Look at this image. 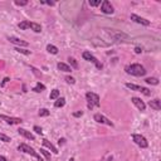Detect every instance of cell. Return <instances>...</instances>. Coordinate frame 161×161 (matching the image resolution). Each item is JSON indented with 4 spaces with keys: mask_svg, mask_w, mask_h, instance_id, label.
Masks as SVG:
<instances>
[{
    "mask_svg": "<svg viewBox=\"0 0 161 161\" xmlns=\"http://www.w3.org/2000/svg\"><path fill=\"white\" fill-rule=\"evenodd\" d=\"M126 73L127 74H131V76H135V77H142V76L146 74V69H145L144 66H141L139 63H133V64H130L125 68Z\"/></svg>",
    "mask_w": 161,
    "mask_h": 161,
    "instance_id": "obj_1",
    "label": "cell"
},
{
    "mask_svg": "<svg viewBox=\"0 0 161 161\" xmlns=\"http://www.w3.org/2000/svg\"><path fill=\"white\" fill-rule=\"evenodd\" d=\"M18 150L19 151H22V152H25V154H29L30 156H33V158H35L38 161H43V159H42V156L38 154V152L34 150L33 147H30L29 145H26V144H20L18 146Z\"/></svg>",
    "mask_w": 161,
    "mask_h": 161,
    "instance_id": "obj_2",
    "label": "cell"
},
{
    "mask_svg": "<svg viewBox=\"0 0 161 161\" xmlns=\"http://www.w3.org/2000/svg\"><path fill=\"white\" fill-rule=\"evenodd\" d=\"M86 98L88 101V108L92 110V107H99L101 106V102H99V96L93 93V92H87L86 93Z\"/></svg>",
    "mask_w": 161,
    "mask_h": 161,
    "instance_id": "obj_3",
    "label": "cell"
},
{
    "mask_svg": "<svg viewBox=\"0 0 161 161\" xmlns=\"http://www.w3.org/2000/svg\"><path fill=\"white\" fill-rule=\"evenodd\" d=\"M132 140H133V142H135L137 146H140L141 149H146L149 146L147 140L145 139L142 135H139V133H133V135H132Z\"/></svg>",
    "mask_w": 161,
    "mask_h": 161,
    "instance_id": "obj_4",
    "label": "cell"
},
{
    "mask_svg": "<svg viewBox=\"0 0 161 161\" xmlns=\"http://www.w3.org/2000/svg\"><path fill=\"white\" fill-rule=\"evenodd\" d=\"M82 57H83V59L88 60V62H92L96 67L98 68V69H101V68H102V64L98 62V59L96 58V57H94L93 54H91V52H87V51H86V52H83V53H82Z\"/></svg>",
    "mask_w": 161,
    "mask_h": 161,
    "instance_id": "obj_5",
    "label": "cell"
},
{
    "mask_svg": "<svg viewBox=\"0 0 161 161\" xmlns=\"http://www.w3.org/2000/svg\"><path fill=\"white\" fill-rule=\"evenodd\" d=\"M126 87L130 88L131 91H137V92H141V93H144L145 96H150V94H151V91L149 90V88H145V87L137 86V84H133V83H126Z\"/></svg>",
    "mask_w": 161,
    "mask_h": 161,
    "instance_id": "obj_6",
    "label": "cell"
},
{
    "mask_svg": "<svg viewBox=\"0 0 161 161\" xmlns=\"http://www.w3.org/2000/svg\"><path fill=\"white\" fill-rule=\"evenodd\" d=\"M0 120L5 121L6 124H9V125H19V124H22V122H23L22 118L10 117V116H6V115H0Z\"/></svg>",
    "mask_w": 161,
    "mask_h": 161,
    "instance_id": "obj_7",
    "label": "cell"
},
{
    "mask_svg": "<svg viewBox=\"0 0 161 161\" xmlns=\"http://www.w3.org/2000/svg\"><path fill=\"white\" fill-rule=\"evenodd\" d=\"M93 118H94V121H96V122H98V124H103V125L111 126V127L113 126V122H112V121H110L106 116H103V115H101V113H96L94 116H93Z\"/></svg>",
    "mask_w": 161,
    "mask_h": 161,
    "instance_id": "obj_8",
    "label": "cell"
},
{
    "mask_svg": "<svg viewBox=\"0 0 161 161\" xmlns=\"http://www.w3.org/2000/svg\"><path fill=\"white\" fill-rule=\"evenodd\" d=\"M101 11L102 13H105V14H113V6H112V4H111L108 0H103V1L101 3Z\"/></svg>",
    "mask_w": 161,
    "mask_h": 161,
    "instance_id": "obj_9",
    "label": "cell"
},
{
    "mask_svg": "<svg viewBox=\"0 0 161 161\" xmlns=\"http://www.w3.org/2000/svg\"><path fill=\"white\" fill-rule=\"evenodd\" d=\"M107 32H108L113 37V39L115 40H124V39H127V35H126L125 33H122V32H118V30H112V29H107Z\"/></svg>",
    "mask_w": 161,
    "mask_h": 161,
    "instance_id": "obj_10",
    "label": "cell"
},
{
    "mask_svg": "<svg viewBox=\"0 0 161 161\" xmlns=\"http://www.w3.org/2000/svg\"><path fill=\"white\" fill-rule=\"evenodd\" d=\"M131 20L137 23V24H141V25H146V26L150 25V20H147V19H145V18H141L136 14H131Z\"/></svg>",
    "mask_w": 161,
    "mask_h": 161,
    "instance_id": "obj_11",
    "label": "cell"
},
{
    "mask_svg": "<svg viewBox=\"0 0 161 161\" xmlns=\"http://www.w3.org/2000/svg\"><path fill=\"white\" fill-rule=\"evenodd\" d=\"M8 40H9L10 43L15 44V45H19V47H28V45H29L28 42L22 40V39H19V38H17V37H8Z\"/></svg>",
    "mask_w": 161,
    "mask_h": 161,
    "instance_id": "obj_12",
    "label": "cell"
},
{
    "mask_svg": "<svg viewBox=\"0 0 161 161\" xmlns=\"http://www.w3.org/2000/svg\"><path fill=\"white\" fill-rule=\"evenodd\" d=\"M131 101H132V103H133V105H135L140 111H145V110H146V105H145V102H144L141 98H139V97H132Z\"/></svg>",
    "mask_w": 161,
    "mask_h": 161,
    "instance_id": "obj_13",
    "label": "cell"
},
{
    "mask_svg": "<svg viewBox=\"0 0 161 161\" xmlns=\"http://www.w3.org/2000/svg\"><path fill=\"white\" fill-rule=\"evenodd\" d=\"M18 132H19V135L24 136L25 139H28V140H30V141H35V136H34L30 131H28V130H25V128H19Z\"/></svg>",
    "mask_w": 161,
    "mask_h": 161,
    "instance_id": "obj_14",
    "label": "cell"
},
{
    "mask_svg": "<svg viewBox=\"0 0 161 161\" xmlns=\"http://www.w3.org/2000/svg\"><path fill=\"white\" fill-rule=\"evenodd\" d=\"M149 106L155 111H160L161 110V101L159 98H155V99H152V101L149 102Z\"/></svg>",
    "mask_w": 161,
    "mask_h": 161,
    "instance_id": "obj_15",
    "label": "cell"
},
{
    "mask_svg": "<svg viewBox=\"0 0 161 161\" xmlns=\"http://www.w3.org/2000/svg\"><path fill=\"white\" fill-rule=\"evenodd\" d=\"M43 145H44V146L47 147V149H49V150H51V151L53 152V154H56V155H57V154L59 152V151H58V149H57L52 142H49L48 140H45V139H44V140H43Z\"/></svg>",
    "mask_w": 161,
    "mask_h": 161,
    "instance_id": "obj_16",
    "label": "cell"
},
{
    "mask_svg": "<svg viewBox=\"0 0 161 161\" xmlns=\"http://www.w3.org/2000/svg\"><path fill=\"white\" fill-rule=\"evenodd\" d=\"M57 67H58V69L62 71V72H72L71 66H68V64L63 63V62H59L58 64H57Z\"/></svg>",
    "mask_w": 161,
    "mask_h": 161,
    "instance_id": "obj_17",
    "label": "cell"
},
{
    "mask_svg": "<svg viewBox=\"0 0 161 161\" xmlns=\"http://www.w3.org/2000/svg\"><path fill=\"white\" fill-rule=\"evenodd\" d=\"M64 105H66V98L64 97H58L57 98V101L54 102V107H57V108H59V107H63Z\"/></svg>",
    "mask_w": 161,
    "mask_h": 161,
    "instance_id": "obj_18",
    "label": "cell"
},
{
    "mask_svg": "<svg viewBox=\"0 0 161 161\" xmlns=\"http://www.w3.org/2000/svg\"><path fill=\"white\" fill-rule=\"evenodd\" d=\"M29 28L33 30V32H35V33H40L42 32V26L39 24H37V23H30L29 24Z\"/></svg>",
    "mask_w": 161,
    "mask_h": 161,
    "instance_id": "obj_19",
    "label": "cell"
},
{
    "mask_svg": "<svg viewBox=\"0 0 161 161\" xmlns=\"http://www.w3.org/2000/svg\"><path fill=\"white\" fill-rule=\"evenodd\" d=\"M29 24H30V22H28V20H23V22H20L18 24V28L20 29V30H26L29 28Z\"/></svg>",
    "mask_w": 161,
    "mask_h": 161,
    "instance_id": "obj_20",
    "label": "cell"
},
{
    "mask_svg": "<svg viewBox=\"0 0 161 161\" xmlns=\"http://www.w3.org/2000/svg\"><path fill=\"white\" fill-rule=\"evenodd\" d=\"M145 82H146L147 84H152V86H158L159 84V79L156 77H149L145 79Z\"/></svg>",
    "mask_w": 161,
    "mask_h": 161,
    "instance_id": "obj_21",
    "label": "cell"
},
{
    "mask_svg": "<svg viewBox=\"0 0 161 161\" xmlns=\"http://www.w3.org/2000/svg\"><path fill=\"white\" fill-rule=\"evenodd\" d=\"M47 51L51 53V54H58V48L53 44H48L47 45Z\"/></svg>",
    "mask_w": 161,
    "mask_h": 161,
    "instance_id": "obj_22",
    "label": "cell"
},
{
    "mask_svg": "<svg viewBox=\"0 0 161 161\" xmlns=\"http://www.w3.org/2000/svg\"><path fill=\"white\" fill-rule=\"evenodd\" d=\"M44 90H45V86H44V84H42L40 82H38V83H37V86L33 88V91H34V92H37V93H40V92H42V91H44Z\"/></svg>",
    "mask_w": 161,
    "mask_h": 161,
    "instance_id": "obj_23",
    "label": "cell"
},
{
    "mask_svg": "<svg viewBox=\"0 0 161 161\" xmlns=\"http://www.w3.org/2000/svg\"><path fill=\"white\" fill-rule=\"evenodd\" d=\"M68 62H69V64H71V68H74V69H77V68H78V63H77V60H76L73 57H69V58H68Z\"/></svg>",
    "mask_w": 161,
    "mask_h": 161,
    "instance_id": "obj_24",
    "label": "cell"
},
{
    "mask_svg": "<svg viewBox=\"0 0 161 161\" xmlns=\"http://www.w3.org/2000/svg\"><path fill=\"white\" fill-rule=\"evenodd\" d=\"M58 97H59V91L58 90H53L51 92V94H49V98L51 99H57Z\"/></svg>",
    "mask_w": 161,
    "mask_h": 161,
    "instance_id": "obj_25",
    "label": "cell"
},
{
    "mask_svg": "<svg viewBox=\"0 0 161 161\" xmlns=\"http://www.w3.org/2000/svg\"><path fill=\"white\" fill-rule=\"evenodd\" d=\"M40 154L44 156L47 161H51V152H48L47 150H44V149H40Z\"/></svg>",
    "mask_w": 161,
    "mask_h": 161,
    "instance_id": "obj_26",
    "label": "cell"
},
{
    "mask_svg": "<svg viewBox=\"0 0 161 161\" xmlns=\"http://www.w3.org/2000/svg\"><path fill=\"white\" fill-rule=\"evenodd\" d=\"M49 115H51V111L47 110V108H42L39 111V116L40 117H47V116H49Z\"/></svg>",
    "mask_w": 161,
    "mask_h": 161,
    "instance_id": "obj_27",
    "label": "cell"
},
{
    "mask_svg": "<svg viewBox=\"0 0 161 161\" xmlns=\"http://www.w3.org/2000/svg\"><path fill=\"white\" fill-rule=\"evenodd\" d=\"M15 51L18 53H22V54H24V56H30V51H28V49H22L20 47H17Z\"/></svg>",
    "mask_w": 161,
    "mask_h": 161,
    "instance_id": "obj_28",
    "label": "cell"
},
{
    "mask_svg": "<svg viewBox=\"0 0 161 161\" xmlns=\"http://www.w3.org/2000/svg\"><path fill=\"white\" fill-rule=\"evenodd\" d=\"M0 141H3V142H10V137L4 135V133H0Z\"/></svg>",
    "mask_w": 161,
    "mask_h": 161,
    "instance_id": "obj_29",
    "label": "cell"
},
{
    "mask_svg": "<svg viewBox=\"0 0 161 161\" xmlns=\"http://www.w3.org/2000/svg\"><path fill=\"white\" fill-rule=\"evenodd\" d=\"M14 4H15V5H18V6H24V5H26V4H28V1H26V0H23V1H19V0H15Z\"/></svg>",
    "mask_w": 161,
    "mask_h": 161,
    "instance_id": "obj_30",
    "label": "cell"
},
{
    "mask_svg": "<svg viewBox=\"0 0 161 161\" xmlns=\"http://www.w3.org/2000/svg\"><path fill=\"white\" fill-rule=\"evenodd\" d=\"M30 69H32V71H33V73H34V74H35V76H37V77H39V78L42 77V73H40V72H39V71H38V69H37V68H35V67H30Z\"/></svg>",
    "mask_w": 161,
    "mask_h": 161,
    "instance_id": "obj_31",
    "label": "cell"
},
{
    "mask_svg": "<svg viewBox=\"0 0 161 161\" xmlns=\"http://www.w3.org/2000/svg\"><path fill=\"white\" fill-rule=\"evenodd\" d=\"M66 80H67V83H69V84H74L76 83V79L73 77H71V76H67Z\"/></svg>",
    "mask_w": 161,
    "mask_h": 161,
    "instance_id": "obj_32",
    "label": "cell"
},
{
    "mask_svg": "<svg viewBox=\"0 0 161 161\" xmlns=\"http://www.w3.org/2000/svg\"><path fill=\"white\" fill-rule=\"evenodd\" d=\"M90 5L91 6H98V5H101V0H94V1L90 0Z\"/></svg>",
    "mask_w": 161,
    "mask_h": 161,
    "instance_id": "obj_33",
    "label": "cell"
},
{
    "mask_svg": "<svg viewBox=\"0 0 161 161\" xmlns=\"http://www.w3.org/2000/svg\"><path fill=\"white\" fill-rule=\"evenodd\" d=\"M33 130L38 133V135H42V133H43V130H42V128L39 127V126H34V128H33Z\"/></svg>",
    "mask_w": 161,
    "mask_h": 161,
    "instance_id": "obj_34",
    "label": "cell"
},
{
    "mask_svg": "<svg viewBox=\"0 0 161 161\" xmlns=\"http://www.w3.org/2000/svg\"><path fill=\"white\" fill-rule=\"evenodd\" d=\"M112 155H108V156H105V158H103L101 161H112Z\"/></svg>",
    "mask_w": 161,
    "mask_h": 161,
    "instance_id": "obj_35",
    "label": "cell"
},
{
    "mask_svg": "<svg viewBox=\"0 0 161 161\" xmlns=\"http://www.w3.org/2000/svg\"><path fill=\"white\" fill-rule=\"evenodd\" d=\"M82 115H83L82 111H77V112H73V116H74V117H80Z\"/></svg>",
    "mask_w": 161,
    "mask_h": 161,
    "instance_id": "obj_36",
    "label": "cell"
},
{
    "mask_svg": "<svg viewBox=\"0 0 161 161\" xmlns=\"http://www.w3.org/2000/svg\"><path fill=\"white\" fill-rule=\"evenodd\" d=\"M42 4H48V5H51V6H53V5H54V1H40Z\"/></svg>",
    "mask_w": 161,
    "mask_h": 161,
    "instance_id": "obj_37",
    "label": "cell"
},
{
    "mask_svg": "<svg viewBox=\"0 0 161 161\" xmlns=\"http://www.w3.org/2000/svg\"><path fill=\"white\" fill-rule=\"evenodd\" d=\"M141 52H142V49H141L140 47H136V48H135V53H136V54H140Z\"/></svg>",
    "mask_w": 161,
    "mask_h": 161,
    "instance_id": "obj_38",
    "label": "cell"
},
{
    "mask_svg": "<svg viewBox=\"0 0 161 161\" xmlns=\"http://www.w3.org/2000/svg\"><path fill=\"white\" fill-rule=\"evenodd\" d=\"M64 142H66V139H59V141H58L59 145H63Z\"/></svg>",
    "mask_w": 161,
    "mask_h": 161,
    "instance_id": "obj_39",
    "label": "cell"
},
{
    "mask_svg": "<svg viewBox=\"0 0 161 161\" xmlns=\"http://www.w3.org/2000/svg\"><path fill=\"white\" fill-rule=\"evenodd\" d=\"M0 161H8V159L5 158V156H3V155H0Z\"/></svg>",
    "mask_w": 161,
    "mask_h": 161,
    "instance_id": "obj_40",
    "label": "cell"
},
{
    "mask_svg": "<svg viewBox=\"0 0 161 161\" xmlns=\"http://www.w3.org/2000/svg\"><path fill=\"white\" fill-rule=\"evenodd\" d=\"M8 80H9V78H4V80H3V83H1V86H4V84H5Z\"/></svg>",
    "mask_w": 161,
    "mask_h": 161,
    "instance_id": "obj_41",
    "label": "cell"
},
{
    "mask_svg": "<svg viewBox=\"0 0 161 161\" xmlns=\"http://www.w3.org/2000/svg\"><path fill=\"white\" fill-rule=\"evenodd\" d=\"M23 92H24V93L26 92V86H25V84H23Z\"/></svg>",
    "mask_w": 161,
    "mask_h": 161,
    "instance_id": "obj_42",
    "label": "cell"
},
{
    "mask_svg": "<svg viewBox=\"0 0 161 161\" xmlns=\"http://www.w3.org/2000/svg\"><path fill=\"white\" fill-rule=\"evenodd\" d=\"M69 161H74V159H69Z\"/></svg>",
    "mask_w": 161,
    "mask_h": 161,
    "instance_id": "obj_43",
    "label": "cell"
}]
</instances>
